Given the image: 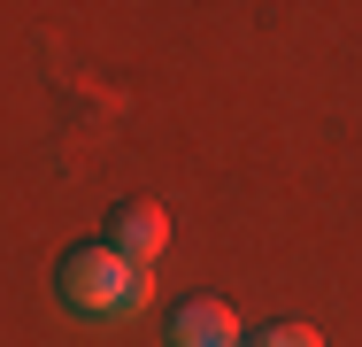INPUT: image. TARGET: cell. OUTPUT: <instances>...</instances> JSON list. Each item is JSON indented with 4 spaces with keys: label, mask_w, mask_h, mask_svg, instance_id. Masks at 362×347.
Instances as JSON below:
<instances>
[{
    "label": "cell",
    "mask_w": 362,
    "mask_h": 347,
    "mask_svg": "<svg viewBox=\"0 0 362 347\" xmlns=\"http://www.w3.org/2000/svg\"><path fill=\"white\" fill-rule=\"evenodd\" d=\"M146 293H154V271L116 255L108 239H77L54 255V301L77 317H124V309H146Z\"/></svg>",
    "instance_id": "6da1fadb"
},
{
    "label": "cell",
    "mask_w": 362,
    "mask_h": 347,
    "mask_svg": "<svg viewBox=\"0 0 362 347\" xmlns=\"http://www.w3.org/2000/svg\"><path fill=\"white\" fill-rule=\"evenodd\" d=\"M239 340V317L223 309L216 293H185L162 324V347H231Z\"/></svg>",
    "instance_id": "7a4b0ae2"
},
{
    "label": "cell",
    "mask_w": 362,
    "mask_h": 347,
    "mask_svg": "<svg viewBox=\"0 0 362 347\" xmlns=\"http://www.w3.org/2000/svg\"><path fill=\"white\" fill-rule=\"evenodd\" d=\"M116 255H132V263H154L162 247H170V216L154 201H116L108 208V232H100Z\"/></svg>",
    "instance_id": "3957f363"
},
{
    "label": "cell",
    "mask_w": 362,
    "mask_h": 347,
    "mask_svg": "<svg viewBox=\"0 0 362 347\" xmlns=\"http://www.w3.org/2000/svg\"><path fill=\"white\" fill-rule=\"evenodd\" d=\"M247 347H324V340H316V324H262V332H247Z\"/></svg>",
    "instance_id": "277c9868"
},
{
    "label": "cell",
    "mask_w": 362,
    "mask_h": 347,
    "mask_svg": "<svg viewBox=\"0 0 362 347\" xmlns=\"http://www.w3.org/2000/svg\"><path fill=\"white\" fill-rule=\"evenodd\" d=\"M231 347H247V340H231Z\"/></svg>",
    "instance_id": "5b68a950"
}]
</instances>
